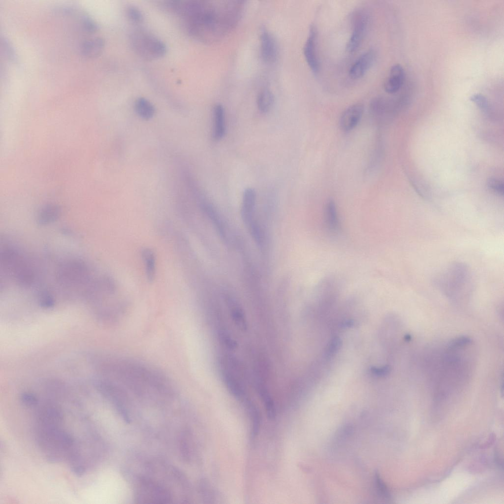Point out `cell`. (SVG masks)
Masks as SVG:
<instances>
[{
  "label": "cell",
  "mask_w": 504,
  "mask_h": 504,
  "mask_svg": "<svg viewBox=\"0 0 504 504\" xmlns=\"http://www.w3.org/2000/svg\"><path fill=\"white\" fill-rule=\"evenodd\" d=\"M375 57V52L373 50H369L361 54L349 69L350 77L353 79L361 78L372 65Z\"/></svg>",
  "instance_id": "obj_11"
},
{
  "label": "cell",
  "mask_w": 504,
  "mask_h": 504,
  "mask_svg": "<svg viewBox=\"0 0 504 504\" xmlns=\"http://www.w3.org/2000/svg\"><path fill=\"white\" fill-rule=\"evenodd\" d=\"M317 32L316 27L311 25L308 35L303 47V54L306 62L312 71L317 74L320 69V63L317 52Z\"/></svg>",
  "instance_id": "obj_7"
},
{
  "label": "cell",
  "mask_w": 504,
  "mask_h": 504,
  "mask_svg": "<svg viewBox=\"0 0 504 504\" xmlns=\"http://www.w3.org/2000/svg\"><path fill=\"white\" fill-rule=\"evenodd\" d=\"M142 257L145 266L148 280L152 282L156 274V257L154 252L150 249L145 248L142 251Z\"/></svg>",
  "instance_id": "obj_20"
},
{
  "label": "cell",
  "mask_w": 504,
  "mask_h": 504,
  "mask_svg": "<svg viewBox=\"0 0 504 504\" xmlns=\"http://www.w3.org/2000/svg\"><path fill=\"white\" fill-rule=\"evenodd\" d=\"M213 127L212 136L215 140L221 139L225 132V112L220 104L215 105L213 108Z\"/></svg>",
  "instance_id": "obj_15"
},
{
  "label": "cell",
  "mask_w": 504,
  "mask_h": 504,
  "mask_svg": "<svg viewBox=\"0 0 504 504\" xmlns=\"http://www.w3.org/2000/svg\"><path fill=\"white\" fill-rule=\"evenodd\" d=\"M104 47V39L100 37H96L82 42L80 47V52L86 58H94L101 54Z\"/></svg>",
  "instance_id": "obj_16"
},
{
  "label": "cell",
  "mask_w": 504,
  "mask_h": 504,
  "mask_svg": "<svg viewBox=\"0 0 504 504\" xmlns=\"http://www.w3.org/2000/svg\"><path fill=\"white\" fill-rule=\"evenodd\" d=\"M222 378L228 390L234 397L239 399L243 398V388L234 376L227 371H223Z\"/></svg>",
  "instance_id": "obj_21"
},
{
  "label": "cell",
  "mask_w": 504,
  "mask_h": 504,
  "mask_svg": "<svg viewBox=\"0 0 504 504\" xmlns=\"http://www.w3.org/2000/svg\"><path fill=\"white\" fill-rule=\"evenodd\" d=\"M37 419L41 427H55L62 422L63 414L58 408L45 407L38 411Z\"/></svg>",
  "instance_id": "obj_13"
},
{
  "label": "cell",
  "mask_w": 504,
  "mask_h": 504,
  "mask_svg": "<svg viewBox=\"0 0 504 504\" xmlns=\"http://www.w3.org/2000/svg\"><path fill=\"white\" fill-rule=\"evenodd\" d=\"M275 101L274 95L270 89L265 88L258 94L257 105L258 110L262 113L269 112L272 108Z\"/></svg>",
  "instance_id": "obj_19"
},
{
  "label": "cell",
  "mask_w": 504,
  "mask_h": 504,
  "mask_svg": "<svg viewBox=\"0 0 504 504\" xmlns=\"http://www.w3.org/2000/svg\"><path fill=\"white\" fill-rule=\"evenodd\" d=\"M231 316L235 324L241 330L247 329V323L243 310L239 307L233 306L231 309Z\"/></svg>",
  "instance_id": "obj_24"
},
{
  "label": "cell",
  "mask_w": 504,
  "mask_h": 504,
  "mask_svg": "<svg viewBox=\"0 0 504 504\" xmlns=\"http://www.w3.org/2000/svg\"><path fill=\"white\" fill-rule=\"evenodd\" d=\"M60 214L61 211L58 206L55 205L45 206L40 210L37 215V223L40 225L51 223L58 219Z\"/></svg>",
  "instance_id": "obj_17"
},
{
  "label": "cell",
  "mask_w": 504,
  "mask_h": 504,
  "mask_svg": "<svg viewBox=\"0 0 504 504\" xmlns=\"http://www.w3.org/2000/svg\"><path fill=\"white\" fill-rule=\"evenodd\" d=\"M487 185L488 187L495 192L500 195H503L504 184L503 182L501 180L495 178H490L488 180Z\"/></svg>",
  "instance_id": "obj_27"
},
{
  "label": "cell",
  "mask_w": 504,
  "mask_h": 504,
  "mask_svg": "<svg viewBox=\"0 0 504 504\" xmlns=\"http://www.w3.org/2000/svg\"><path fill=\"white\" fill-rule=\"evenodd\" d=\"M363 111V106L360 103H356L347 108L340 118L339 125L341 129L347 132L355 127L362 118Z\"/></svg>",
  "instance_id": "obj_10"
},
{
  "label": "cell",
  "mask_w": 504,
  "mask_h": 504,
  "mask_svg": "<svg viewBox=\"0 0 504 504\" xmlns=\"http://www.w3.org/2000/svg\"><path fill=\"white\" fill-rule=\"evenodd\" d=\"M438 284L448 293L462 289L469 283L467 268L461 263H455L440 275Z\"/></svg>",
  "instance_id": "obj_5"
},
{
  "label": "cell",
  "mask_w": 504,
  "mask_h": 504,
  "mask_svg": "<svg viewBox=\"0 0 504 504\" xmlns=\"http://www.w3.org/2000/svg\"><path fill=\"white\" fill-rule=\"evenodd\" d=\"M324 221L325 227L331 234H337L340 228V221L336 205L332 199L326 202L324 209Z\"/></svg>",
  "instance_id": "obj_14"
},
{
  "label": "cell",
  "mask_w": 504,
  "mask_h": 504,
  "mask_svg": "<svg viewBox=\"0 0 504 504\" xmlns=\"http://www.w3.org/2000/svg\"><path fill=\"white\" fill-rule=\"evenodd\" d=\"M40 303L43 306L51 307L54 303L52 295L47 291H43L40 295Z\"/></svg>",
  "instance_id": "obj_31"
},
{
  "label": "cell",
  "mask_w": 504,
  "mask_h": 504,
  "mask_svg": "<svg viewBox=\"0 0 504 504\" xmlns=\"http://www.w3.org/2000/svg\"><path fill=\"white\" fill-rule=\"evenodd\" d=\"M351 21V33L346 46L349 52H354L361 43L368 27V14L364 9H358L354 12Z\"/></svg>",
  "instance_id": "obj_6"
},
{
  "label": "cell",
  "mask_w": 504,
  "mask_h": 504,
  "mask_svg": "<svg viewBox=\"0 0 504 504\" xmlns=\"http://www.w3.org/2000/svg\"><path fill=\"white\" fill-rule=\"evenodd\" d=\"M134 108L138 115L144 120L150 119L155 113V108L153 104L143 97H139L135 100Z\"/></svg>",
  "instance_id": "obj_18"
},
{
  "label": "cell",
  "mask_w": 504,
  "mask_h": 504,
  "mask_svg": "<svg viewBox=\"0 0 504 504\" xmlns=\"http://www.w3.org/2000/svg\"><path fill=\"white\" fill-rule=\"evenodd\" d=\"M258 392L264 404L267 417L271 419H274L276 416V411L274 401L270 394L266 388L262 385L259 386Z\"/></svg>",
  "instance_id": "obj_22"
},
{
  "label": "cell",
  "mask_w": 504,
  "mask_h": 504,
  "mask_svg": "<svg viewBox=\"0 0 504 504\" xmlns=\"http://www.w3.org/2000/svg\"><path fill=\"white\" fill-rule=\"evenodd\" d=\"M220 338L223 344L228 348L234 349L237 347V342L227 333L224 332L220 333Z\"/></svg>",
  "instance_id": "obj_28"
},
{
  "label": "cell",
  "mask_w": 504,
  "mask_h": 504,
  "mask_svg": "<svg viewBox=\"0 0 504 504\" xmlns=\"http://www.w3.org/2000/svg\"><path fill=\"white\" fill-rule=\"evenodd\" d=\"M82 27L88 32H93L98 28L97 24L89 17H85L82 20Z\"/></svg>",
  "instance_id": "obj_29"
},
{
  "label": "cell",
  "mask_w": 504,
  "mask_h": 504,
  "mask_svg": "<svg viewBox=\"0 0 504 504\" xmlns=\"http://www.w3.org/2000/svg\"><path fill=\"white\" fill-rule=\"evenodd\" d=\"M71 472L76 475L81 477L86 472L85 468L81 465H74L71 467Z\"/></svg>",
  "instance_id": "obj_34"
},
{
  "label": "cell",
  "mask_w": 504,
  "mask_h": 504,
  "mask_svg": "<svg viewBox=\"0 0 504 504\" xmlns=\"http://www.w3.org/2000/svg\"><path fill=\"white\" fill-rule=\"evenodd\" d=\"M59 283L65 285H80L90 281L89 269L82 261L73 260L63 263L57 274Z\"/></svg>",
  "instance_id": "obj_4"
},
{
  "label": "cell",
  "mask_w": 504,
  "mask_h": 504,
  "mask_svg": "<svg viewBox=\"0 0 504 504\" xmlns=\"http://www.w3.org/2000/svg\"><path fill=\"white\" fill-rule=\"evenodd\" d=\"M129 38L133 50L145 59H158L166 52V46L164 42L145 30H134L129 34Z\"/></svg>",
  "instance_id": "obj_2"
},
{
  "label": "cell",
  "mask_w": 504,
  "mask_h": 504,
  "mask_svg": "<svg viewBox=\"0 0 504 504\" xmlns=\"http://www.w3.org/2000/svg\"><path fill=\"white\" fill-rule=\"evenodd\" d=\"M252 423V435L255 437L258 433L260 425V417L258 409L251 401L246 403Z\"/></svg>",
  "instance_id": "obj_23"
},
{
  "label": "cell",
  "mask_w": 504,
  "mask_h": 504,
  "mask_svg": "<svg viewBox=\"0 0 504 504\" xmlns=\"http://www.w3.org/2000/svg\"><path fill=\"white\" fill-rule=\"evenodd\" d=\"M135 493L139 503L166 504L172 500L171 493L167 488L148 478L139 480Z\"/></svg>",
  "instance_id": "obj_3"
},
{
  "label": "cell",
  "mask_w": 504,
  "mask_h": 504,
  "mask_svg": "<svg viewBox=\"0 0 504 504\" xmlns=\"http://www.w3.org/2000/svg\"><path fill=\"white\" fill-rule=\"evenodd\" d=\"M21 401L26 406L29 407L35 406L38 403L36 398L32 394L24 393L21 396Z\"/></svg>",
  "instance_id": "obj_30"
},
{
  "label": "cell",
  "mask_w": 504,
  "mask_h": 504,
  "mask_svg": "<svg viewBox=\"0 0 504 504\" xmlns=\"http://www.w3.org/2000/svg\"><path fill=\"white\" fill-rule=\"evenodd\" d=\"M166 6L179 16L188 34L204 43L218 42L241 20L245 1L240 0H186L167 1Z\"/></svg>",
  "instance_id": "obj_1"
},
{
  "label": "cell",
  "mask_w": 504,
  "mask_h": 504,
  "mask_svg": "<svg viewBox=\"0 0 504 504\" xmlns=\"http://www.w3.org/2000/svg\"><path fill=\"white\" fill-rule=\"evenodd\" d=\"M3 44L5 51V52L6 53V55L11 60H15V54L14 50L10 43L5 38H4L3 39Z\"/></svg>",
  "instance_id": "obj_32"
},
{
  "label": "cell",
  "mask_w": 504,
  "mask_h": 504,
  "mask_svg": "<svg viewBox=\"0 0 504 504\" xmlns=\"http://www.w3.org/2000/svg\"><path fill=\"white\" fill-rule=\"evenodd\" d=\"M405 79V72L402 66L400 64L392 65L384 83L385 91L390 94L397 93L403 85Z\"/></svg>",
  "instance_id": "obj_12"
},
{
  "label": "cell",
  "mask_w": 504,
  "mask_h": 504,
  "mask_svg": "<svg viewBox=\"0 0 504 504\" xmlns=\"http://www.w3.org/2000/svg\"><path fill=\"white\" fill-rule=\"evenodd\" d=\"M260 41L262 59L267 63H274L279 53L277 42L271 32L265 27L261 28Z\"/></svg>",
  "instance_id": "obj_8"
},
{
  "label": "cell",
  "mask_w": 504,
  "mask_h": 504,
  "mask_svg": "<svg viewBox=\"0 0 504 504\" xmlns=\"http://www.w3.org/2000/svg\"><path fill=\"white\" fill-rule=\"evenodd\" d=\"M255 201L256 193L254 189L251 188H247L243 195L241 216L250 230L257 226L253 219Z\"/></svg>",
  "instance_id": "obj_9"
},
{
  "label": "cell",
  "mask_w": 504,
  "mask_h": 504,
  "mask_svg": "<svg viewBox=\"0 0 504 504\" xmlns=\"http://www.w3.org/2000/svg\"><path fill=\"white\" fill-rule=\"evenodd\" d=\"M470 100L481 110L483 111H487L488 110L489 107L488 101L487 98L483 94H474L471 96Z\"/></svg>",
  "instance_id": "obj_26"
},
{
  "label": "cell",
  "mask_w": 504,
  "mask_h": 504,
  "mask_svg": "<svg viewBox=\"0 0 504 504\" xmlns=\"http://www.w3.org/2000/svg\"><path fill=\"white\" fill-rule=\"evenodd\" d=\"M372 373L377 376H384L388 374L389 372V369L388 367H383L382 368L373 367L371 369Z\"/></svg>",
  "instance_id": "obj_33"
},
{
  "label": "cell",
  "mask_w": 504,
  "mask_h": 504,
  "mask_svg": "<svg viewBox=\"0 0 504 504\" xmlns=\"http://www.w3.org/2000/svg\"><path fill=\"white\" fill-rule=\"evenodd\" d=\"M128 19L135 24L141 23L143 20V14L141 10L134 5H128L126 10Z\"/></svg>",
  "instance_id": "obj_25"
}]
</instances>
